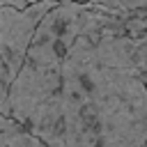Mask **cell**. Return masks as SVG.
<instances>
[{
  "label": "cell",
  "mask_w": 147,
  "mask_h": 147,
  "mask_svg": "<svg viewBox=\"0 0 147 147\" xmlns=\"http://www.w3.org/2000/svg\"><path fill=\"white\" fill-rule=\"evenodd\" d=\"M0 5H7V7H18V9H25L28 5H32L30 0H0Z\"/></svg>",
  "instance_id": "obj_7"
},
{
  "label": "cell",
  "mask_w": 147,
  "mask_h": 147,
  "mask_svg": "<svg viewBox=\"0 0 147 147\" xmlns=\"http://www.w3.org/2000/svg\"><path fill=\"white\" fill-rule=\"evenodd\" d=\"M28 126L53 147L147 145V83L122 11L85 2L60 62V85Z\"/></svg>",
  "instance_id": "obj_1"
},
{
  "label": "cell",
  "mask_w": 147,
  "mask_h": 147,
  "mask_svg": "<svg viewBox=\"0 0 147 147\" xmlns=\"http://www.w3.org/2000/svg\"><path fill=\"white\" fill-rule=\"evenodd\" d=\"M83 2H99L117 11H140L147 9V0H83Z\"/></svg>",
  "instance_id": "obj_5"
},
{
  "label": "cell",
  "mask_w": 147,
  "mask_h": 147,
  "mask_svg": "<svg viewBox=\"0 0 147 147\" xmlns=\"http://www.w3.org/2000/svg\"><path fill=\"white\" fill-rule=\"evenodd\" d=\"M30 2H39V0H30Z\"/></svg>",
  "instance_id": "obj_8"
},
{
  "label": "cell",
  "mask_w": 147,
  "mask_h": 147,
  "mask_svg": "<svg viewBox=\"0 0 147 147\" xmlns=\"http://www.w3.org/2000/svg\"><path fill=\"white\" fill-rule=\"evenodd\" d=\"M57 2L60 0H39L28 5L25 9L0 5V48L11 78H16V74L21 71L39 23Z\"/></svg>",
  "instance_id": "obj_2"
},
{
  "label": "cell",
  "mask_w": 147,
  "mask_h": 147,
  "mask_svg": "<svg viewBox=\"0 0 147 147\" xmlns=\"http://www.w3.org/2000/svg\"><path fill=\"white\" fill-rule=\"evenodd\" d=\"M0 145H11V147H39L44 140L18 117L0 113Z\"/></svg>",
  "instance_id": "obj_3"
},
{
  "label": "cell",
  "mask_w": 147,
  "mask_h": 147,
  "mask_svg": "<svg viewBox=\"0 0 147 147\" xmlns=\"http://www.w3.org/2000/svg\"><path fill=\"white\" fill-rule=\"evenodd\" d=\"M11 74H9V67L5 62V55H2V48H0V113L5 115H11V101H9V92H11Z\"/></svg>",
  "instance_id": "obj_4"
},
{
  "label": "cell",
  "mask_w": 147,
  "mask_h": 147,
  "mask_svg": "<svg viewBox=\"0 0 147 147\" xmlns=\"http://www.w3.org/2000/svg\"><path fill=\"white\" fill-rule=\"evenodd\" d=\"M133 55H136V64L140 69V76L147 83V34L133 37Z\"/></svg>",
  "instance_id": "obj_6"
}]
</instances>
